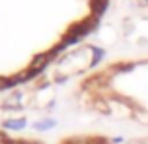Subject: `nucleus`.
Instances as JSON below:
<instances>
[{"instance_id":"nucleus-3","label":"nucleus","mask_w":148,"mask_h":144,"mask_svg":"<svg viewBox=\"0 0 148 144\" xmlns=\"http://www.w3.org/2000/svg\"><path fill=\"white\" fill-rule=\"evenodd\" d=\"M21 144H40V142H21Z\"/></svg>"},{"instance_id":"nucleus-1","label":"nucleus","mask_w":148,"mask_h":144,"mask_svg":"<svg viewBox=\"0 0 148 144\" xmlns=\"http://www.w3.org/2000/svg\"><path fill=\"white\" fill-rule=\"evenodd\" d=\"M49 60H51V54H40V56L34 58V62L30 64V69H28L30 77H34L38 71H41V69H43L45 66L49 64Z\"/></svg>"},{"instance_id":"nucleus-4","label":"nucleus","mask_w":148,"mask_h":144,"mask_svg":"<svg viewBox=\"0 0 148 144\" xmlns=\"http://www.w3.org/2000/svg\"><path fill=\"white\" fill-rule=\"evenodd\" d=\"M146 4H148V0H146Z\"/></svg>"},{"instance_id":"nucleus-2","label":"nucleus","mask_w":148,"mask_h":144,"mask_svg":"<svg viewBox=\"0 0 148 144\" xmlns=\"http://www.w3.org/2000/svg\"><path fill=\"white\" fill-rule=\"evenodd\" d=\"M6 127H11V129H21L25 126V120H17V122H6L4 124Z\"/></svg>"}]
</instances>
